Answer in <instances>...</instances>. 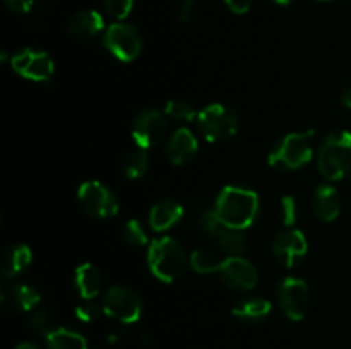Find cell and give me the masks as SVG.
<instances>
[{
  "mask_svg": "<svg viewBox=\"0 0 351 349\" xmlns=\"http://www.w3.org/2000/svg\"><path fill=\"white\" fill-rule=\"evenodd\" d=\"M215 214L232 229L250 228L259 214V195L242 187H225L215 204Z\"/></svg>",
  "mask_w": 351,
  "mask_h": 349,
  "instance_id": "1",
  "label": "cell"
},
{
  "mask_svg": "<svg viewBox=\"0 0 351 349\" xmlns=\"http://www.w3.org/2000/svg\"><path fill=\"white\" fill-rule=\"evenodd\" d=\"M147 266L161 283H173L189 266V255L184 246L171 236L156 238L147 248Z\"/></svg>",
  "mask_w": 351,
  "mask_h": 349,
  "instance_id": "2",
  "label": "cell"
},
{
  "mask_svg": "<svg viewBox=\"0 0 351 349\" xmlns=\"http://www.w3.org/2000/svg\"><path fill=\"white\" fill-rule=\"evenodd\" d=\"M317 166L326 180L338 181L351 173V132H331L319 147Z\"/></svg>",
  "mask_w": 351,
  "mask_h": 349,
  "instance_id": "3",
  "label": "cell"
},
{
  "mask_svg": "<svg viewBox=\"0 0 351 349\" xmlns=\"http://www.w3.org/2000/svg\"><path fill=\"white\" fill-rule=\"evenodd\" d=\"M312 132L288 133L271 149L269 166L280 171H295L312 159Z\"/></svg>",
  "mask_w": 351,
  "mask_h": 349,
  "instance_id": "4",
  "label": "cell"
},
{
  "mask_svg": "<svg viewBox=\"0 0 351 349\" xmlns=\"http://www.w3.org/2000/svg\"><path fill=\"white\" fill-rule=\"evenodd\" d=\"M197 127L209 142H225L239 132L240 118L232 108L215 103L199 112Z\"/></svg>",
  "mask_w": 351,
  "mask_h": 349,
  "instance_id": "5",
  "label": "cell"
},
{
  "mask_svg": "<svg viewBox=\"0 0 351 349\" xmlns=\"http://www.w3.org/2000/svg\"><path fill=\"white\" fill-rule=\"evenodd\" d=\"M101 308L106 317L113 318L120 324H134L143 315L141 296L132 287L122 286V284H117L105 291Z\"/></svg>",
  "mask_w": 351,
  "mask_h": 349,
  "instance_id": "6",
  "label": "cell"
},
{
  "mask_svg": "<svg viewBox=\"0 0 351 349\" xmlns=\"http://www.w3.org/2000/svg\"><path fill=\"white\" fill-rule=\"evenodd\" d=\"M197 226L201 231L215 238L226 257H243L247 252V238L240 229H232L216 218L215 211H206L199 216Z\"/></svg>",
  "mask_w": 351,
  "mask_h": 349,
  "instance_id": "7",
  "label": "cell"
},
{
  "mask_svg": "<svg viewBox=\"0 0 351 349\" xmlns=\"http://www.w3.org/2000/svg\"><path fill=\"white\" fill-rule=\"evenodd\" d=\"M77 198L84 211L96 219H108L119 212V198L110 187L98 180H89L79 187Z\"/></svg>",
  "mask_w": 351,
  "mask_h": 349,
  "instance_id": "8",
  "label": "cell"
},
{
  "mask_svg": "<svg viewBox=\"0 0 351 349\" xmlns=\"http://www.w3.org/2000/svg\"><path fill=\"white\" fill-rule=\"evenodd\" d=\"M103 44L120 62H132L143 50V38L139 29L132 24L113 23L105 31Z\"/></svg>",
  "mask_w": 351,
  "mask_h": 349,
  "instance_id": "9",
  "label": "cell"
},
{
  "mask_svg": "<svg viewBox=\"0 0 351 349\" xmlns=\"http://www.w3.org/2000/svg\"><path fill=\"white\" fill-rule=\"evenodd\" d=\"M10 67L21 77L33 82H47L50 81L55 72V62L47 51L26 48L19 53L14 55L10 60Z\"/></svg>",
  "mask_w": 351,
  "mask_h": 349,
  "instance_id": "10",
  "label": "cell"
},
{
  "mask_svg": "<svg viewBox=\"0 0 351 349\" xmlns=\"http://www.w3.org/2000/svg\"><path fill=\"white\" fill-rule=\"evenodd\" d=\"M278 305L290 320L298 322L305 318L311 305L307 283L298 277H287L281 281L278 286Z\"/></svg>",
  "mask_w": 351,
  "mask_h": 349,
  "instance_id": "11",
  "label": "cell"
},
{
  "mask_svg": "<svg viewBox=\"0 0 351 349\" xmlns=\"http://www.w3.org/2000/svg\"><path fill=\"white\" fill-rule=\"evenodd\" d=\"M167 137V120L158 109H143L132 122V139L141 149H151Z\"/></svg>",
  "mask_w": 351,
  "mask_h": 349,
  "instance_id": "12",
  "label": "cell"
},
{
  "mask_svg": "<svg viewBox=\"0 0 351 349\" xmlns=\"http://www.w3.org/2000/svg\"><path fill=\"white\" fill-rule=\"evenodd\" d=\"M308 252V243L300 229L285 228L274 236L273 253L274 259L283 267H297Z\"/></svg>",
  "mask_w": 351,
  "mask_h": 349,
  "instance_id": "13",
  "label": "cell"
},
{
  "mask_svg": "<svg viewBox=\"0 0 351 349\" xmlns=\"http://www.w3.org/2000/svg\"><path fill=\"white\" fill-rule=\"evenodd\" d=\"M221 281L233 291H250L257 284V270L243 257H225L219 267Z\"/></svg>",
  "mask_w": 351,
  "mask_h": 349,
  "instance_id": "14",
  "label": "cell"
},
{
  "mask_svg": "<svg viewBox=\"0 0 351 349\" xmlns=\"http://www.w3.org/2000/svg\"><path fill=\"white\" fill-rule=\"evenodd\" d=\"M197 137L187 127H182L170 137L167 147H165V154L173 166H184L189 161H192V157L197 154Z\"/></svg>",
  "mask_w": 351,
  "mask_h": 349,
  "instance_id": "15",
  "label": "cell"
},
{
  "mask_svg": "<svg viewBox=\"0 0 351 349\" xmlns=\"http://www.w3.org/2000/svg\"><path fill=\"white\" fill-rule=\"evenodd\" d=\"M184 216V207L173 198H161L151 207L149 226L153 231L163 233L173 228Z\"/></svg>",
  "mask_w": 351,
  "mask_h": 349,
  "instance_id": "16",
  "label": "cell"
},
{
  "mask_svg": "<svg viewBox=\"0 0 351 349\" xmlns=\"http://www.w3.org/2000/svg\"><path fill=\"white\" fill-rule=\"evenodd\" d=\"M312 209L321 221L331 222L341 212V197L339 192L331 185H321L312 195Z\"/></svg>",
  "mask_w": 351,
  "mask_h": 349,
  "instance_id": "17",
  "label": "cell"
},
{
  "mask_svg": "<svg viewBox=\"0 0 351 349\" xmlns=\"http://www.w3.org/2000/svg\"><path fill=\"white\" fill-rule=\"evenodd\" d=\"M105 29V21L96 10H79L69 21V31L79 40H93Z\"/></svg>",
  "mask_w": 351,
  "mask_h": 349,
  "instance_id": "18",
  "label": "cell"
},
{
  "mask_svg": "<svg viewBox=\"0 0 351 349\" xmlns=\"http://www.w3.org/2000/svg\"><path fill=\"white\" fill-rule=\"evenodd\" d=\"M271 310H273V305H271L269 300L261 296H252L240 300L239 303L233 305L232 313L239 320L247 322V324H259V322H264L269 317Z\"/></svg>",
  "mask_w": 351,
  "mask_h": 349,
  "instance_id": "19",
  "label": "cell"
},
{
  "mask_svg": "<svg viewBox=\"0 0 351 349\" xmlns=\"http://www.w3.org/2000/svg\"><path fill=\"white\" fill-rule=\"evenodd\" d=\"M74 283L82 300H93L99 294L103 284L101 272L93 263H82L75 269Z\"/></svg>",
  "mask_w": 351,
  "mask_h": 349,
  "instance_id": "20",
  "label": "cell"
},
{
  "mask_svg": "<svg viewBox=\"0 0 351 349\" xmlns=\"http://www.w3.org/2000/svg\"><path fill=\"white\" fill-rule=\"evenodd\" d=\"M31 259H33V253L31 248L24 243H17L7 248V252L2 257V274L5 279H14L19 274H23L26 270V267H29Z\"/></svg>",
  "mask_w": 351,
  "mask_h": 349,
  "instance_id": "21",
  "label": "cell"
},
{
  "mask_svg": "<svg viewBox=\"0 0 351 349\" xmlns=\"http://www.w3.org/2000/svg\"><path fill=\"white\" fill-rule=\"evenodd\" d=\"M9 300L19 311H34L41 303V294L36 287L29 284H16L3 293V301Z\"/></svg>",
  "mask_w": 351,
  "mask_h": 349,
  "instance_id": "22",
  "label": "cell"
},
{
  "mask_svg": "<svg viewBox=\"0 0 351 349\" xmlns=\"http://www.w3.org/2000/svg\"><path fill=\"white\" fill-rule=\"evenodd\" d=\"M47 349H88V341L79 332L58 327L47 335Z\"/></svg>",
  "mask_w": 351,
  "mask_h": 349,
  "instance_id": "23",
  "label": "cell"
},
{
  "mask_svg": "<svg viewBox=\"0 0 351 349\" xmlns=\"http://www.w3.org/2000/svg\"><path fill=\"white\" fill-rule=\"evenodd\" d=\"M223 259H219L218 253L211 252V250L199 248L189 255V263H191L192 269L197 274H213L219 272V267H221Z\"/></svg>",
  "mask_w": 351,
  "mask_h": 349,
  "instance_id": "24",
  "label": "cell"
},
{
  "mask_svg": "<svg viewBox=\"0 0 351 349\" xmlns=\"http://www.w3.org/2000/svg\"><path fill=\"white\" fill-rule=\"evenodd\" d=\"M199 113H195L194 106L187 99L175 98L165 105V116L170 118L171 122L177 123H191L197 118Z\"/></svg>",
  "mask_w": 351,
  "mask_h": 349,
  "instance_id": "25",
  "label": "cell"
},
{
  "mask_svg": "<svg viewBox=\"0 0 351 349\" xmlns=\"http://www.w3.org/2000/svg\"><path fill=\"white\" fill-rule=\"evenodd\" d=\"M149 170V156H147L146 149H136L127 156L125 163H123V174L129 180H137L143 178Z\"/></svg>",
  "mask_w": 351,
  "mask_h": 349,
  "instance_id": "26",
  "label": "cell"
},
{
  "mask_svg": "<svg viewBox=\"0 0 351 349\" xmlns=\"http://www.w3.org/2000/svg\"><path fill=\"white\" fill-rule=\"evenodd\" d=\"M122 240L130 246H144L147 243L146 229L137 219H129L122 226Z\"/></svg>",
  "mask_w": 351,
  "mask_h": 349,
  "instance_id": "27",
  "label": "cell"
},
{
  "mask_svg": "<svg viewBox=\"0 0 351 349\" xmlns=\"http://www.w3.org/2000/svg\"><path fill=\"white\" fill-rule=\"evenodd\" d=\"M31 327L36 332L38 335H45L47 337L51 331H53V325H51V315L48 313V310L45 308H36L31 317Z\"/></svg>",
  "mask_w": 351,
  "mask_h": 349,
  "instance_id": "28",
  "label": "cell"
},
{
  "mask_svg": "<svg viewBox=\"0 0 351 349\" xmlns=\"http://www.w3.org/2000/svg\"><path fill=\"white\" fill-rule=\"evenodd\" d=\"M280 218L281 224L285 228H291L297 221V204H295V198L290 195H285L280 202Z\"/></svg>",
  "mask_w": 351,
  "mask_h": 349,
  "instance_id": "29",
  "label": "cell"
},
{
  "mask_svg": "<svg viewBox=\"0 0 351 349\" xmlns=\"http://www.w3.org/2000/svg\"><path fill=\"white\" fill-rule=\"evenodd\" d=\"M134 0H103V7L106 12L115 19H125L130 14Z\"/></svg>",
  "mask_w": 351,
  "mask_h": 349,
  "instance_id": "30",
  "label": "cell"
},
{
  "mask_svg": "<svg viewBox=\"0 0 351 349\" xmlns=\"http://www.w3.org/2000/svg\"><path fill=\"white\" fill-rule=\"evenodd\" d=\"M101 311L103 308L93 300H82V303H79L75 308V317L81 322H95Z\"/></svg>",
  "mask_w": 351,
  "mask_h": 349,
  "instance_id": "31",
  "label": "cell"
},
{
  "mask_svg": "<svg viewBox=\"0 0 351 349\" xmlns=\"http://www.w3.org/2000/svg\"><path fill=\"white\" fill-rule=\"evenodd\" d=\"M3 3H5L12 12L26 14L33 9L34 0H3Z\"/></svg>",
  "mask_w": 351,
  "mask_h": 349,
  "instance_id": "32",
  "label": "cell"
},
{
  "mask_svg": "<svg viewBox=\"0 0 351 349\" xmlns=\"http://www.w3.org/2000/svg\"><path fill=\"white\" fill-rule=\"evenodd\" d=\"M225 3H226V7L232 10V12L245 14V12H249V10H250L254 0H225Z\"/></svg>",
  "mask_w": 351,
  "mask_h": 349,
  "instance_id": "33",
  "label": "cell"
},
{
  "mask_svg": "<svg viewBox=\"0 0 351 349\" xmlns=\"http://www.w3.org/2000/svg\"><path fill=\"white\" fill-rule=\"evenodd\" d=\"M341 101H343V105L346 106V108L351 109V86H350V88H346L345 91H343Z\"/></svg>",
  "mask_w": 351,
  "mask_h": 349,
  "instance_id": "34",
  "label": "cell"
},
{
  "mask_svg": "<svg viewBox=\"0 0 351 349\" xmlns=\"http://www.w3.org/2000/svg\"><path fill=\"white\" fill-rule=\"evenodd\" d=\"M14 349H38V346L33 344V342H21Z\"/></svg>",
  "mask_w": 351,
  "mask_h": 349,
  "instance_id": "35",
  "label": "cell"
},
{
  "mask_svg": "<svg viewBox=\"0 0 351 349\" xmlns=\"http://www.w3.org/2000/svg\"><path fill=\"white\" fill-rule=\"evenodd\" d=\"M274 2H276L278 5H281V7H287V5H291L295 0H274Z\"/></svg>",
  "mask_w": 351,
  "mask_h": 349,
  "instance_id": "36",
  "label": "cell"
},
{
  "mask_svg": "<svg viewBox=\"0 0 351 349\" xmlns=\"http://www.w3.org/2000/svg\"><path fill=\"white\" fill-rule=\"evenodd\" d=\"M321 2H329V0H321Z\"/></svg>",
  "mask_w": 351,
  "mask_h": 349,
  "instance_id": "37",
  "label": "cell"
},
{
  "mask_svg": "<svg viewBox=\"0 0 351 349\" xmlns=\"http://www.w3.org/2000/svg\"><path fill=\"white\" fill-rule=\"evenodd\" d=\"M191 2H195V0H191Z\"/></svg>",
  "mask_w": 351,
  "mask_h": 349,
  "instance_id": "38",
  "label": "cell"
}]
</instances>
